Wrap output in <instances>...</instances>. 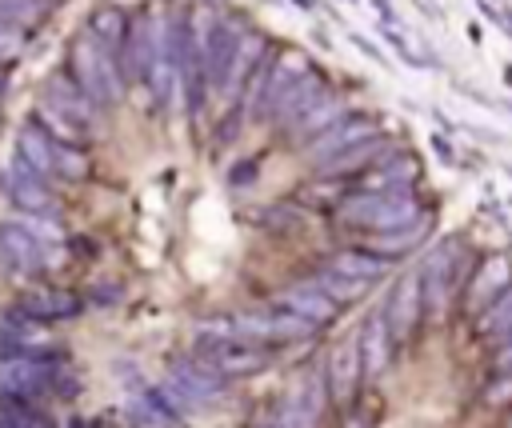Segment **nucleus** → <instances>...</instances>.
<instances>
[{
  "instance_id": "nucleus-1",
  "label": "nucleus",
  "mask_w": 512,
  "mask_h": 428,
  "mask_svg": "<svg viewBox=\"0 0 512 428\" xmlns=\"http://www.w3.org/2000/svg\"><path fill=\"white\" fill-rule=\"evenodd\" d=\"M424 212H420V200L412 188H392V192H356L340 204V220L348 224H360V228H372V232H396V228H408L416 224Z\"/></svg>"
},
{
  "instance_id": "nucleus-2",
  "label": "nucleus",
  "mask_w": 512,
  "mask_h": 428,
  "mask_svg": "<svg viewBox=\"0 0 512 428\" xmlns=\"http://www.w3.org/2000/svg\"><path fill=\"white\" fill-rule=\"evenodd\" d=\"M464 268H468V248L460 236H444L424 260H420V288H424V312L432 316H444L456 288L468 284L464 280Z\"/></svg>"
},
{
  "instance_id": "nucleus-3",
  "label": "nucleus",
  "mask_w": 512,
  "mask_h": 428,
  "mask_svg": "<svg viewBox=\"0 0 512 428\" xmlns=\"http://www.w3.org/2000/svg\"><path fill=\"white\" fill-rule=\"evenodd\" d=\"M72 80L100 108H112L120 100V72L112 64V56L92 40V32L72 40Z\"/></svg>"
},
{
  "instance_id": "nucleus-4",
  "label": "nucleus",
  "mask_w": 512,
  "mask_h": 428,
  "mask_svg": "<svg viewBox=\"0 0 512 428\" xmlns=\"http://www.w3.org/2000/svg\"><path fill=\"white\" fill-rule=\"evenodd\" d=\"M232 328H236V336H244L252 344H296V340H308L320 324L296 316L284 304H272V308H256V312L232 316Z\"/></svg>"
},
{
  "instance_id": "nucleus-5",
  "label": "nucleus",
  "mask_w": 512,
  "mask_h": 428,
  "mask_svg": "<svg viewBox=\"0 0 512 428\" xmlns=\"http://www.w3.org/2000/svg\"><path fill=\"white\" fill-rule=\"evenodd\" d=\"M220 384H224V376L212 372L200 356H184V360L172 364V372H168V380H164L160 388H164V396L172 400V408L184 416V412L204 408L208 400H216V396H220Z\"/></svg>"
},
{
  "instance_id": "nucleus-6",
  "label": "nucleus",
  "mask_w": 512,
  "mask_h": 428,
  "mask_svg": "<svg viewBox=\"0 0 512 428\" xmlns=\"http://www.w3.org/2000/svg\"><path fill=\"white\" fill-rule=\"evenodd\" d=\"M200 360H204L212 372H220L224 380H228V376L260 372V368L268 364L264 348L252 344V340H244V336H236V332H228V336H200Z\"/></svg>"
},
{
  "instance_id": "nucleus-7",
  "label": "nucleus",
  "mask_w": 512,
  "mask_h": 428,
  "mask_svg": "<svg viewBox=\"0 0 512 428\" xmlns=\"http://www.w3.org/2000/svg\"><path fill=\"white\" fill-rule=\"evenodd\" d=\"M60 372H64V360L52 352H40V356H24V360L4 364L0 384L12 392H24V396H40V392H56Z\"/></svg>"
},
{
  "instance_id": "nucleus-8",
  "label": "nucleus",
  "mask_w": 512,
  "mask_h": 428,
  "mask_svg": "<svg viewBox=\"0 0 512 428\" xmlns=\"http://www.w3.org/2000/svg\"><path fill=\"white\" fill-rule=\"evenodd\" d=\"M424 316V288H420V272H404L392 292H388V304H384V320H388V332L392 340H408L416 332Z\"/></svg>"
},
{
  "instance_id": "nucleus-9",
  "label": "nucleus",
  "mask_w": 512,
  "mask_h": 428,
  "mask_svg": "<svg viewBox=\"0 0 512 428\" xmlns=\"http://www.w3.org/2000/svg\"><path fill=\"white\" fill-rule=\"evenodd\" d=\"M240 24L236 20H216L212 32L204 36V72H208V84L224 88L232 80V68H236V56H240Z\"/></svg>"
},
{
  "instance_id": "nucleus-10",
  "label": "nucleus",
  "mask_w": 512,
  "mask_h": 428,
  "mask_svg": "<svg viewBox=\"0 0 512 428\" xmlns=\"http://www.w3.org/2000/svg\"><path fill=\"white\" fill-rule=\"evenodd\" d=\"M324 388H328V380H320L316 372L304 376V380L284 396V404H280L272 428H316V420H320V412H324Z\"/></svg>"
},
{
  "instance_id": "nucleus-11",
  "label": "nucleus",
  "mask_w": 512,
  "mask_h": 428,
  "mask_svg": "<svg viewBox=\"0 0 512 428\" xmlns=\"http://www.w3.org/2000/svg\"><path fill=\"white\" fill-rule=\"evenodd\" d=\"M372 136H376V120L372 116H340L328 132H320L308 144V160L320 168L324 160H332V156H340V152H348V148H356V144H364Z\"/></svg>"
},
{
  "instance_id": "nucleus-12",
  "label": "nucleus",
  "mask_w": 512,
  "mask_h": 428,
  "mask_svg": "<svg viewBox=\"0 0 512 428\" xmlns=\"http://www.w3.org/2000/svg\"><path fill=\"white\" fill-rule=\"evenodd\" d=\"M308 76V56L304 52H296V48H288V52H280L276 60H272V68H268V80H264V92H260V116H276V108H280V100L300 84Z\"/></svg>"
},
{
  "instance_id": "nucleus-13",
  "label": "nucleus",
  "mask_w": 512,
  "mask_h": 428,
  "mask_svg": "<svg viewBox=\"0 0 512 428\" xmlns=\"http://www.w3.org/2000/svg\"><path fill=\"white\" fill-rule=\"evenodd\" d=\"M512 284V264H508V256H484L480 264H476V272L468 276V284H464V300H468V312H484L504 288Z\"/></svg>"
},
{
  "instance_id": "nucleus-14",
  "label": "nucleus",
  "mask_w": 512,
  "mask_h": 428,
  "mask_svg": "<svg viewBox=\"0 0 512 428\" xmlns=\"http://www.w3.org/2000/svg\"><path fill=\"white\" fill-rule=\"evenodd\" d=\"M48 348H52V340L36 320H24V316L8 312V320L0 324V364L24 360V356H40Z\"/></svg>"
},
{
  "instance_id": "nucleus-15",
  "label": "nucleus",
  "mask_w": 512,
  "mask_h": 428,
  "mask_svg": "<svg viewBox=\"0 0 512 428\" xmlns=\"http://www.w3.org/2000/svg\"><path fill=\"white\" fill-rule=\"evenodd\" d=\"M156 56H160V24H156L148 12H140V16H132L128 44H124V56H120V60L128 64V72H132V76L148 80V76H152Z\"/></svg>"
},
{
  "instance_id": "nucleus-16",
  "label": "nucleus",
  "mask_w": 512,
  "mask_h": 428,
  "mask_svg": "<svg viewBox=\"0 0 512 428\" xmlns=\"http://www.w3.org/2000/svg\"><path fill=\"white\" fill-rule=\"evenodd\" d=\"M44 104L48 108H56L60 116H68L76 128H88L92 124V100L84 96V88L72 80V76H64V72H52L48 76V84H44Z\"/></svg>"
},
{
  "instance_id": "nucleus-17",
  "label": "nucleus",
  "mask_w": 512,
  "mask_h": 428,
  "mask_svg": "<svg viewBox=\"0 0 512 428\" xmlns=\"http://www.w3.org/2000/svg\"><path fill=\"white\" fill-rule=\"evenodd\" d=\"M16 164H24L36 180H48L56 172V144L48 140V132L36 120H28L16 132Z\"/></svg>"
},
{
  "instance_id": "nucleus-18",
  "label": "nucleus",
  "mask_w": 512,
  "mask_h": 428,
  "mask_svg": "<svg viewBox=\"0 0 512 428\" xmlns=\"http://www.w3.org/2000/svg\"><path fill=\"white\" fill-rule=\"evenodd\" d=\"M0 260H4L12 272L32 276V272L44 268V248H40V240H36L28 228H20V224H0Z\"/></svg>"
},
{
  "instance_id": "nucleus-19",
  "label": "nucleus",
  "mask_w": 512,
  "mask_h": 428,
  "mask_svg": "<svg viewBox=\"0 0 512 428\" xmlns=\"http://www.w3.org/2000/svg\"><path fill=\"white\" fill-rule=\"evenodd\" d=\"M276 304L292 308L296 316H304V320H312V324H328V320L340 312V304H336V300H332L316 280H300V284L284 288Z\"/></svg>"
},
{
  "instance_id": "nucleus-20",
  "label": "nucleus",
  "mask_w": 512,
  "mask_h": 428,
  "mask_svg": "<svg viewBox=\"0 0 512 428\" xmlns=\"http://www.w3.org/2000/svg\"><path fill=\"white\" fill-rule=\"evenodd\" d=\"M360 376H364L360 340H344V344H336V348H332V356H328V392L344 404V400H352V392H356Z\"/></svg>"
},
{
  "instance_id": "nucleus-21",
  "label": "nucleus",
  "mask_w": 512,
  "mask_h": 428,
  "mask_svg": "<svg viewBox=\"0 0 512 428\" xmlns=\"http://www.w3.org/2000/svg\"><path fill=\"white\" fill-rule=\"evenodd\" d=\"M388 156H392V140L372 136V140H364V144H356V148H348V152H340V156L324 160V164H320V176L336 180V176L368 172V168H376V164H380V160H388Z\"/></svg>"
},
{
  "instance_id": "nucleus-22",
  "label": "nucleus",
  "mask_w": 512,
  "mask_h": 428,
  "mask_svg": "<svg viewBox=\"0 0 512 428\" xmlns=\"http://www.w3.org/2000/svg\"><path fill=\"white\" fill-rule=\"evenodd\" d=\"M0 184H4V192H8L24 212H32V216H48V212H52V192H48L44 180H36L24 164L4 168V172H0Z\"/></svg>"
},
{
  "instance_id": "nucleus-23",
  "label": "nucleus",
  "mask_w": 512,
  "mask_h": 428,
  "mask_svg": "<svg viewBox=\"0 0 512 428\" xmlns=\"http://www.w3.org/2000/svg\"><path fill=\"white\" fill-rule=\"evenodd\" d=\"M392 344H396V340H392L388 320H384V308H380V312H372V316L364 320V328H360V360H364V376H368V380L388 368Z\"/></svg>"
},
{
  "instance_id": "nucleus-24",
  "label": "nucleus",
  "mask_w": 512,
  "mask_h": 428,
  "mask_svg": "<svg viewBox=\"0 0 512 428\" xmlns=\"http://www.w3.org/2000/svg\"><path fill=\"white\" fill-rule=\"evenodd\" d=\"M128 28H132V16H124V8H116V4H100V8L88 16V32H92V40H96L108 56H124Z\"/></svg>"
},
{
  "instance_id": "nucleus-25",
  "label": "nucleus",
  "mask_w": 512,
  "mask_h": 428,
  "mask_svg": "<svg viewBox=\"0 0 512 428\" xmlns=\"http://www.w3.org/2000/svg\"><path fill=\"white\" fill-rule=\"evenodd\" d=\"M420 176V164H416V156H388V160H380L376 168H368L364 172V192H392V188H412V180Z\"/></svg>"
},
{
  "instance_id": "nucleus-26",
  "label": "nucleus",
  "mask_w": 512,
  "mask_h": 428,
  "mask_svg": "<svg viewBox=\"0 0 512 428\" xmlns=\"http://www.w3.org/2000/svg\"><path fill=\"white\" fill-rule=\"evenodd\" d=\"M84 304L72 296V292H32L24 296L12 312L24 316V320H36V324H48V320H64V316H76Z\"/></svg>"
},
{
  "instance_id": "nucleus-27",
  "label": "nucleus",
  "mask_w": 512,
  "mask_h": 428,
  "mask_svg": "<svg viewBox=\"0 0 512 428\" xmlns=\"http://www.w3.org/2000/svg\"><path fill=\"white\" fill-rule=\"evenodd\" d=\"M320 100H324V80L308 72V76H304V80H300V84H296V88H292V92L280 100V108H276V116H272V120H276L280 128L300 124V120H304V116H308V112H312Z\"/></svg>"
},
{
  "instance_id": "nucleus-28",
  "label": "nucleus",
  "mask_w": 512,
  "mask_h": 428,
  "mask_svg": "<svg viewBox=\"0 0 512 428\" xmlns=\"http://www.w3.org/2000/svg\"><path fill=\"white\" fill-rule=\"evenodd\" d=\"M388 264H392V260H384V256H376V252H368V248H348V252H336L324 268H332V272H340V276H348V280L376 284V280L388 272Z\"/></svg>"
},
{
  "instance_id": "nucleus-29",
  "label": "nucleus",
  "mask_w": 512,
  "mask_h": 428,
  "mask_svg": "<svg viewBox=\"0 0 512 428\" xmlns=\"http://www.w3.org/2000/svg\"><path fill=\"white\" fill-rule=\"evenodd\" d=\"M424 232H428V216H420L416 224L396 228V232H376V236H372L364 248H368V252H376V256H384V260H392V256L412 252V248L424 240Z\"/></svg>"
},
{
  "instance_id": "nucleus-30",
  "label": "nucleus",
  "mask_w": 512,
  "mask_h": 428,
  "mask_svg": "<svg viewBox=\"0 0 512 428\" xmlns=\"http://www.w3.org/2000/svg\"><path fill=\"white\" fill-rule=\"evenodd\" d=\"M340 116H344V104H340L336 96H324V100H320V104H316V108L296 124V140H308V144H312V140H316L320 132H328Z\"/></svg>"
},
{
  "instance_id": "nucleus-31",
  "label": "nucleus",
  "mask_w": 512,
  "mask_h": 428,
  "mask_svg": "<svg viewBox=\"0 0 512 428\" xmlns=\"http://www.w3.org/2000/svg\"><path fill=\"white\" fill-rule=\"evenodd\" d=\"M508 328H512V284L476 316V336L492 340V336H500V332H508Z\"/></svg>"
},
{
  "instance_id": "nucleus-32",
  "label": "nucleus",
  "mask_w": 512,
  "mask_h": 428,
  "mask_svg": "<svg viewBox=\"0 0 512 428\" xmlns=\"http://www.w3.org/2000/svg\"><path fill=\"white\" fill-rule=\"evenodd\" d=\"M36 124H40V128H48V132L56 136V144H76V148H80V144H84V136H88L84 128H76L68 116H60V112H56V108H48V104H40V108H36Z\"/></svg>"
},
{
  "instance_id": "nucleus-33",
  "label": "nucleus",
  "mask_w": 512,
  "mask_h": 428,
  "mask_svg": "<svg viewBox=\"0 0 512 428\" xmlns=\"http://www.w3.org/2000/svg\"><path fill=\"white\" fill-rule=\"evenodd\" d=\"M336 304H348V300H360L364 292H368V284L364 280H348V276H340V272H332V268H320L316 276H312Z\"/></svg>"
},
{
  "instance_id": "nucleus-34",
  "label": "nucleus",
  "mask_w": 512,
  "mask_h": 428,
  "mask_svg": "<svg viewBox=\"0 0 512 428\" xmlns=\"http://www.w3.org/2000/svg\"><path fill=\"white\" fill-rule=\"evenodd\" d=\"M260 48H264V36H260V32H248V36H244V44H240V56H236L232 80H228V88H232V92H240V88H244V80L252 76V68H256V56H260Z\"/></svg>"
},
{
  "instance_id": "nucleus-35",
  "label": "nucleus",
  "mask_w": 512,
  "mask_h": 428,
  "mask_svg": "<svg viewBox=\"0 0 512 428\" xmlns=\"http://www.w3.org/2000/svg\"><path fill=\"white\" fill-rule=\"evenodd\" d=\"M56 176L64 180H84L88 176V156L76 144H56Z\"/></svg>"
},
{
  "instance_id": "nucleus-36",
  "label": "nucleus",
  "mask_w": 512,
  "mask_h": 428,
  "mask_svg": "<svg viewBox=\"0 0 512 428\" xmlns=\"http://www.w3.org/2000/svg\"><path fill=\"white\" fill-rule=\"evenodd\" d=\"M20 228H28L36 240H64V232H60V224H56L52 216H32V212H24Z\"/></svg>"
},
{
  "instance_id": "nucleus-37",
  "label": "nucleus",
  "mask_w": 512,
  "mask_h": 428,
  "mask_svg": "<svg viewBox=\"0 0 512 428\" xmlns=\"http://www.w3.org/2000/svg\"><path fill=\"white\" fill-rule=\"evenodd\" d=\"M512 400V372H500L496 380H488V388H484V404H508Z\"/></svg>"
},
{
  "instance_id": "nucleus-38",
  "label": "nucleus",
  "mask_w": 512,
  "mask_h": 428,
  "mask_svg": "<svg viewBox=\"0 0 512 428\" xmlns=\"http://www.w3.org/2000/svg\"><path fill=\"white\" fill-rule=\"evenodd\" d=\"M488 344H492V360H496V368H500V372H512V328L500 332V336H492Z\"/></svg>"
},
{
  "instance_id": "nucleus-39",
  "label": "nucleus",
  "mask_w": 512,
  "mask_h": 428,
  "mask_svg": "<svg viewBox=\"0 0 512 428\" xmlns=\"http://www.w3.org/2000/svg\"><path fill=\"white\" fill-rule=\"evenodd\" d=\"M236 124H240V104H236V108H232V112H228V116L216 124V140H220V144L236 140Z\"/></svg>"
},
{
  "instance_id": "nucleus-40",
  "label": "nucleus",
  "mask_w": 512,
  "mask_h": 428,
  "mask_svg": "<svg viewBox=\"0 0 512 428\" xmlns=\"http://www.w3.org/2000/svg\"><path fill=\"white\" fill-rule=\"evenodd\" d=\"M432 152H436L444 164H456V152H452V144H448L440 132H432Z\"/></svg>"
},
{
  "instance_id": "nucleus-41",
  "label": "nucleus",
  "mask_w": 512,
  "mask_h": 428,
  "mask_svg": "<svg viewBox=\"0 0 512 428\" xmlns=\"http://www.w3.org/2000/svg\"><path fill=\"white\" fill-rule=\"evenodd\" d=\"M252 176H256V160H240V168H232V172H228V180H232V184H248Z\"/></svg>"
},
{
  "instance_id": "nucleus-42",
  "label": "nucleus",
  "mask_w": 512,
  "mask_h": 428,
  "mask_svg": "<svg viewBox=\"0 0 512 428\" xmlns=\"http://www.w3.org/2000/svg\"><path fill=\"white\" fill-rule=\"evenodd\" d=\"M16 48H20V40H16L12 24H0V56H12Z\"/></svg>"
},
{
  "instance_id": "nucleus-43",
  "label": "nucleus",
  "mask_w": 512,
  "mask_h": 428,
  "mask_svg": "<svg viewBox=\"0 0 512 428\" xmlns=\"http://www.w3.org/2000/svg\"><path fill=\"white\" fill-rule=\"evenodd\" d=\"M352 44H356V48H360V52H364V56H372V60H384V52H380V48H376V44H372V40H364V36H360V32H352Z\"/></svg>"
},
{
  "instance_id": "nucleus-44",
  "label": "nucleus",
  "mask_w": 512,
  "mask_h": 428,
  "mask_svg": "<svg viewBox=\"0 0 512 428\" xmlns=\"http://www.w3.org/2000/svg\"><path fill=\"white\" fill-rule=\"evenodd\" d=\"M372 8L380 12V20H388V24L396 20V12H392V0H372Z\"/></svg>"
},
{
  "instance_id": "nucleus-45",
  "label": "nucleus",
  "mask_w": 512,
  "mask_h": 428,
  "mask_svg": "<svg viewBox=\"0 0 512 428\" xmlns=\"http://www.w3.org/2000/svg\"><path fill=\"white\" fill-rule=\"evenodd\" d=\"M416 4H420V12H424V16H432V20H440V8H436L432 0H416Z\"/></svg>"
},
{
  "instance_id": "nucleus-46",
  "label": "nucleus",
  "mask_w": 512,
  "mask_h": 428,
  "mask_svg": "<svg viewBox=\"0 0 512 428\" xmlns=\"http://www.w3.org/2000/svg\"><path fill=\"white\" fill-rule=\"evenodd\" d=\"M0 428H28V424H20V420H12L8 412H0Z\"/></svg>"
},
{
  "instance_id": "nucleus-47",
  "label": "nucleus",
  "mask_w": 512,
  "mask_h": 428,
  "mask_svg": "<svg viewBox=\"0 0 512 428\" xmlns=\"http://www.w3.org/2000/svg\"><path fill=\"white\" fill-rule=\"evenodd\" d=\"M292 4H296V8H304V12H312V8H316V0H292Z\"/></svg>"
},
{
  "instance_id": "nucleus-48",
  "label": "nucleus",
  "mask_w": 512,
  "mask_h": 428,
  "mask_svg": "<svg viewBox=\"0 0 512 428\" xmlns=\"http://www.w3.org/2000/svg\"><path fill=\"white\" fill-rule=\"evenodd\" d=\"M68 428H100V424H92V420H72Z\"/></svg>"
},
{
  "instance_id": "nucleus-49",
  "label": "nucleus",
  "mask_w": 512,
  "mask_h": 428,
  "mask_svg": "<svg viewBox=\"0 0 512 428\" xmlns=\"http://www.w3.org/2000/svg\"><path fill=\"white\" fill-rule=\"evenodd\" d=\"M504 172H508V176H512V164H504Z\"/></svg>"
},
{
  "instance_id": "nucleus-50",
  "label": "nucleus",
  "mask_w": 512,
  "mask_h": 428,
  "mask_svg": "<svg viewBox=\"0 0 512 428\" xmlns=\"http://www.w3.org/2000/svg\"><path fill=\"white\" fill-rule=\"evenodd\" d=\"M36 4H56V0H36Z\"/></svg>"
},
{
  "instance_id": "nucleus-51",
  "label": "nucleus",
  "mask_w": 512,
  "mask_h": 428,
  "mask_svg": "<svg viewBox=\"0 0 512 428\" xmlns=\"http://www.w3.org/2000/svg\"><path fill=\"white\" fill-rule=\"evenodd\" d=\"M348 428H364V424H348Z\"/></svg>"
},
{
  "instance_id": "nucleus-52",
  "label": "nucleus",
  "mask_w": 512,
  "mask_h": 428,
  "mask_svg": "<svg viewBox=\"0 0 512 428\" xmlns=\"http://www.w3.org/2000/svg\"><path fill=\"white\" fill-rule=\"evenodd\" d=\"M0 88H4V76H0Z\"/></svg>"
}]
</instances>
